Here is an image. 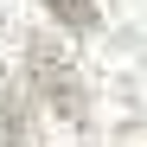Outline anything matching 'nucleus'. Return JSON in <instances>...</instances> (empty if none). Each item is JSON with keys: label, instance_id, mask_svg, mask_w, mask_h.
Returning <instances> with one entry per match:
<instances>
[{"label": "nucleus", "instance_id": "1", "mask_svg": "<svg viewBox=\"0 0 147 147\" xmlns=\"http://www.w3.org/2000/svg\"><path fill=\"white\" fill-rule=\"evenodd\" d=\"M51 13H64L70 26H90V19H96V7H90V0H51Z\"/></svg>", "mask_w": 147, "mask_h": 147}]
</instances>
